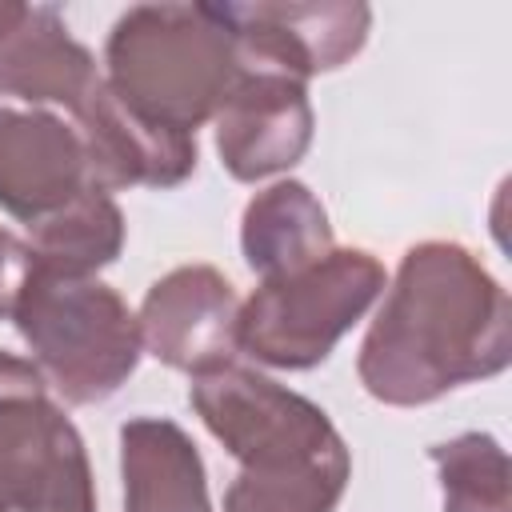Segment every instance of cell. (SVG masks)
I'll list each match as a JSON object with an SVG mask.
<instances>
[{
    "label": "cell",
    "mask_w": 512,
    "mask_h": 512,
    "mask_svg": "<svg viewBox=\"0 0 512 512\" xmlns=\"http://www.w3.org/2000/svg\"><path fill=\"white\" fill-rule=\"evenodd\" d=\"M512 308L484 264L444 240L404 252L396 284L360 344V380L384 404H428L508 368Z\"/></svg>",
    "instance_id": "1"
},
{
    "label": "cell",
    "mask_w": 512,
    "mask_h": 512,
    "mask_svg": "<svg viewBox=\"0 0 512 512\" xmlns=\"http://www.w3.org/2000/svg\"><path fill=\"white\" fill-rule=\"evenodd\" d=\"M188 400L240 460L224 512H332L340 504L352 460L324 408L240 364L200 372Z\"/></svg>",
    "instance_id": "2"
},
{
    "label": "cell",
    "mask_w": 512,
    "mask_h": 512,
    "mask_svg": "<svg viewBox=\"0 0 512 512\" xmlns=\"http://www.w3.org/2000/svg\"><path fill=\"white\" fill-rule=\"evenodd\" d=\"M108 88L144 120L192 136L240 80V56L208 4H136L108 36Z\"/></svg>",
    "instance_id": "3"
},
{
    "label": "cell",
    "mask_w": 512,
    "mask_h": 512,
    "mask_svg": "<svg viewBox=\"0 0 512 512\" xmlns=\"http://www.w3.org/2000/svg\"><path fill=\"white\" fill-rule=\"evenodd\" d=\"M12 320L44 384L72 404L108 400L140 360V320L100 280L32 268Z\"/></svg>",
    "instance_id": "4"
},
{
    "label": "cell",
    "mask_w": 512,
    "mask_h": 512,
    "mask_svg": "<svg viewBox=\"0 0 512 512\" xmlns=\"http://www.w3.org/2000/svg\"><path fill=\"white\" fill-rule=\"evenodd\" d=\"M384 292V268L372 252L332 248L308 268L264 280L240 308L236 340L272 368H312Z\"/></svg>",
    "instance_id": "5"
},
{
    "label": "cell",
    "mask_w": 512,
    "mask_h": 512,
    "mask_svg": "<svg viewBox=\"0 0 512 512\" xmlns=\"http://www.w3.org/2000/svg\"><path fill=\"white\" fill-rule=\"evenodd\" d=\"M0 508L96 512L84 444L36 364L0 352Z\"/></svg>",
    "instance_id": "6"
},
{
    "label": "cell",
    "mask_w": 512,
    "mask_h": 512,
    "mask_svg": "<svg viewBox=\"0 0 512 512\" xmlns=\"http://www.w3.org/2000/svg\"><path fill=\"white\" fill-rule=\"evenodd\" d=\"M228 28L240 68L316 76L360 52L372 12L364 4H208Z\"/></svg>",
    "instance_id": "7"
},
{
    "label": "cell",
    "mask_w": 512,
    "mask_h": 512,
    "mask_svg": "<svg viewBox=\"0 0 512 512\" xmlns=\"http://www.w3.org/2000/svg\"><path fill=\"white\" fill-rule=\"evenodd\" d=\"M240 304L232 284L208 268H176L156 280L140 308V340L152 348L156 360L184 368L192 376L232 364Z\"/></svg>",
    "instance_id": "8"
},
{
    "label": "cell",
    "mask_w": 512,
    "mask_h": 512,
    "mask_svg": "<svg viewBox=\"0 0 512 512\" xmlns=\"http://www.w3.org/2000/svg\"><path fill=\"white\" fill-rule=\"evenodd\" d=\"M312 140L304 80L264 68H240L216 112V148L236 180H260L292 168Z\"/></svg>",
    "instance_id": "9"
},
{
    "label": "cell",
    "mask_w": 512,
    "mask_h": 512,
    "mask_svg": "<svg viewBox=\"0 0 512 512\" xmlns=\"http://www.w3.org/2000/svg\"><path fill=\"white\" fill-rule=\"evenodd\" d=\"M76 136L88 156V176L100 192L112 188H172L196 168V136L160 128L136 116L100 76L92 92L72 108Z\"/></svg>",
    "instance_id": "10"
},
{
    "label": "cell",
    "mask_w": 512,
    "mask_h": 512,
    "mask_svg": "<svg viewBox=\"0 0 512 512\" xmlns=\"http://www.w3.org/2000/svg\"><path fill=\"white\" fill-rule=\"evenodd\" d=\"M96 188L80 136L48 112L0 108V208L40 224Z\"/></svg>",
    "instance_id": "11"
},
{
    "label": "cell",
    "mask_w": 512,
    "mask_h": 512,
    "mask_svg": "<svg viewBox=\"0 0 512 512\" xmlns=\"http://www.w3.org/2000/svg\"><path fill=\"white\" fill-rule=\"evenodd\" d=\"M120 468L124 512H212L200 452L164 416H136L120 428Z\"/></svg>",
    "instance_id": "12"
},
{
    "label": "cell",
    "mask_w": 512,
    "mask_h": 512,
    "mask_svg": "<svg viewBox=\"0 0 512 512\" xmlns=\"http://www.w3.org/2000/svg\"><path fill=\"white\" fill-rule=\"evenodd\" d=\"M96 80L92 52L68 36L56 8H28L24 20L0 36V92L8 96L76 108Z\"/></svg>",
    "instance_id": "13"
},
{
    "label": "cell",
    "mask_w": 512,
    "mask_h": 512,
    "mask_svg": "<svg viewBox=\"0 0 512 512\" xmlns=\"http://www.w3.org/2000/svg\"><path fill=\"white\" fill-rule=\"evenodd\" d=\"M332 252V228L320 200L296 184H272L244 212V260L260 280L288 276Z\"/></svg>",
    "instance_id": "14"
},
{
    "label": "cell",
    "mask_w": 512,
    "mask_h": 512,
    "mask_svg": "<svg viewBox=\"0 0 512 512\" xmlns=\"http://www.w3.org/2000/svg\"><path fill=\"white\" fill-rule=\"evenodd\" d=\"M124 244V220L108 192L88 188L56 216L32 224V268L56 276H88L100 264H112Z\"/></svg>",
    "instance_id": "15"
},
{
    "label": "cell",
    "mask_w": 512,
    "mask_h": 512,
    "mask_svg": "<svg viewBox=\"0 0 512 512\" xmlns=\"http://www.w3.org/2000/svg\"><path fill=\"white\" fill-rule=\"evenodd\" d=\"M440 468L444 512H512L508 508V456L488 432H464L428 448Z\"/></svg>",
    "instance_id": "16"
},
{
    "label": "cell",
    "mask_w": 512,
    "mask_h": 512,
    "mask_svg": "<svg viewBox=\"0 0 512 512\" xmlns=\"http://www.w3.org/2000/svg\"><path fill=\"white\" fill-rule=\"evenodd\" d=\"M28 276H32V248L0 232V316H12Z\"/></svg>",
    "instance_id": "17"
},
{
    "label": "cell",
    "mask_w": 512,
    "mask_h": 512,
    "mask_svg": "<svg viewBox=\"0 0 512 512\" xmlns=\"http://www.w3.org/2000/svg\"><path fill=\"white\" fill-rule=\"evenodd\" d=\"M24 12H28V4H0V36H8L24 20Z\"/></svg>",
    "instance_id": "18"
},
{
    "label": "cell",
    "mask_w": 512,
    "mask_h": 512,
    "mask_svg": "<svg viewBox=\"0 0 512 512\" xmlns=\"http://www.w3.org/2000/svg\"><path fill=\"white\" fill-rule=\"evenodd\" d=\"M0 512H4V508H0Z\"/></svg>",
    "instance_id": "19"
}]
</instances>
